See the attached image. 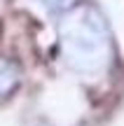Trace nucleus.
<instances>
[{
    "label": "nucleus",
    "mask_w": 124,
    "mask_h": 126,
    "mask_svg": "<svg viewBox=\"0 0 124 126\" xmlns=\"http://www.w3.org/2000/svg\"><path fill=\"white\" fill-rule=\"evenodd\" d=\"M59 40L66 65L77 75H101L115 59L108 19L89 0L68 7L59 16Z\"/></svg>",
    "instance_id": "obj_1"
},
{
    "label": "nucleus",
    "mask_w": 124,
    "mask_h": 126,
    "mask_svg": "<svg viewBox=\"0 0 124 126\" xmlns=\"http://www.w3.org/2000/svg\"><path fill=\"white\" fill-rule=\"evenodd\" d=\"M21 77H23V70L17 61L0 59V100L9 98L14 94V89L21 84Z\"/></svg>",
    "instance_id": "obj_2"
},
{
    "label": "nucleus",
    "mask_w": 124,
    "mask_h": 126,
    "mask_svg": "<svg viewBox=\"0 0 124 126\" xmlns=\"http://www.w3.org/2000/svg\"><path fill=\"white\" fill-rule=\"evenodd\" d=\"M37 2H40V5H45L47 9H59L61 5L66 2V0H37Z\"/></svg>",
    "instance_id": "obj_3"
}]
</instances>
